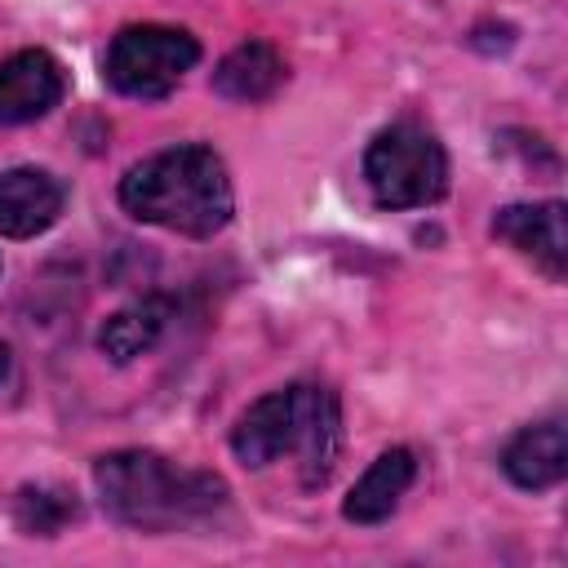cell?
Returning a JSON list of instances; mask_svg holds the SVG:
<instances>
[{
    "instance_id": "obj_9",
    "label": "cell",
    "mask_w": 568,
    "mask_h": 568,
    "mask_svg": "<svg viewBox=\"0 0 568 568\" xmlns=\"http://www.w3.org/2000/svg\"><path fill=\"white\" fill-rule=\"evenodd\" d=\"M62 213V186L44 169H9L0 173V235L27 240L53 226Z\"/></svg>"
},
{
    "instance_id": "obj_13",
    "label": "cell",
    "mask_w": 568,
    "mask_h": 568,
    "mask_svg": "<svg viewBox=\"0 0 568 568\" xmlns=\"http://www.w3.org/2000/svg\"><path fill=\"white\" fill-rule=\"evenodd\" d=\"M169 324V302L164 297H142L133 306H120L102 328H98V346L111 364H129L138 355H146L160 333Z\"/></svg>"
},
{
    "instance_id": "obj_14",
    "label": "cell",
    "mask_w": 568,
    "mask_h": 568,
    "mask_svg": "<svg viewBox=\"0 0 568 568\" xmlns=\"http://www.w3.org/2000/svg\"><path fill=\"white\" fill-rule=\"evenodd\" d=\"M13 519L31 537H53L67 519H75V497H67L58 488H22L13 501Z\"/></svg>"
},
{
    "instance_id": "obj_11",
    "label": "cell",
    "mask_w": 568,
    "mask_h": 568,
    "mask_svg": "<svg viewBox=\"0 0 568 568\" xmlns=\"http://www.w3.org/2000/svg\"><path fill=\"white\" fill-rule=\"evenodd\" d=\"M413 475H417L413 453H408V448H386V453L355 479V488H351L346 501H342V515H346L351 524H382V519H390L395 506H399V497L408 493Z\"/></svg>"
},
{
    "instance_id": "obj_5",
    "label": "cell",
    "mask_w": 568,
    "mask_h": 568,
    "mask_svg": "<svg viewBox=\"0 0 568 568\" xmlns=\"http://www.w3.org/2000/svg\"><path fill=\"white\" fill-rule=\"evenodd\" d=\"M493 235L506 240L515 253H524L546 280H564L568 275V231H564V204L546 200V204H506L493 217Z\"/></svg>"
},
{
    "instance_id": "obj_1",
    "label": "cell",
    "mask_w": 568,
    "mask_h": 568,
    "mask_svg": "<svg viewBox=\"0 0 568 568\" xmlns=\"http://www.w3.org/2000/svg\"><path fill=\"white\" fill-rule=\"evenodd\" d=\"M120 204L138 222H151L191 240H209L231 222L235 191L222 155L213 146L186 142L133 164L120 178Z\"/></svg>"
},
{
    "instance_id": "obj_2",
    "label": "cell",
    "mask_w": 568,
    "mask_h": 568,
    "mask_svg": "<svg viewBox=\"0 0 568 568\" xmlns=\"http://www.w3.org/2000/svg\"><path fill=\"white\" fill-rule=\"evenodd\" d=\"M93 484H98L106 515L142 532L186 528L226 506V484L217 475L182 470L169 457L146 453V448H120V453L98 457Z\"/></svg>"
},
{
    "instance_id": "obj_3",
    "label": "cell",
    "mask_w": 568,
    "mask_h": 568,
    "mask_svg": "<svg viewBox=\"0 0 568 568\" xmlns=\"http://www.w3.org/2000/svg\"><path fill=\"white\" fill-rule=\"evenodd\" d=\"M364 182L382 209H422L435 204L448 186V155L413 120L382 129L364 151Z\"/></svg>"
},
{
    "instance_id": "obj_12",
    "label": "cell",
    "mask_w": 568,
    "mask_h": 568,
    "mask_svg": "<svg viewBox=\"0 0 568 568\" xmlns=\"http://www.w3.org/2000/svg\"><path fill=\"white\" fill-rule=\"evenodd\" d=\"M284 80V62L280 53L266 44V40H244L235 44L217 71H213V89L231 102H257V98H271Z\"/></svg>"
},
{
    "instance_id": "obj_10",
    "label": "cell",
    "mask_w": 568,
    "mask_h": 568,
    "mask_svg": "<svg viewBox=\"0 0 568 568\" xmlns=\"http://www.w3.org/2000/svg\"><path fill=\"white\" fill-rule=\"evenodd\" d=\"M501 470L519 484V488H555L564 475H568V435H564V422L550 417V422H537V426H524L506 453H501Z\"/></svg>"
},
{
    "instance_id": "obj_7",
    "label": "cell",
    "mask_w": 568,
    "mask_h": 568,
    "mask_svg": "<svg viewBox=\"0 0 568 568\" xmlns=\"http://www.w3.org/2000/svg\"><path fill=\"white\" fill-rule=\"evenodd\" d=\"M62 102V67L44 49H22L0 62V124H27Z\"/></svg>"
},
{
    "instance_id": "obj_4",
    "label": "cell",
    "mask_w": 568,
    "mask_h": 568,
    "mask_svg": "<svg viewBox=\"0 0 568 568\" xmlns=\"http://www.w3.org/2000/svg\"><path fill=\"white\" fill-rule=\"evenodd\" d=\"M200 62V44L182 27H160V22H138L124 27L111 49H106V84L124 98H169L178 80Z\"/></svg>"
},
{
    "instance_id": "obj_6",
    "label": "cell",
    "mask_w": 568,
    "mask_h": 568,
    "mask_svg": "<svg viewBox=\"0 0 568 568\" xmlns=\"http://www.w3.org/2000/svg\"><path fill=\"white\" fill-rule=\"evenodd\" d=\"M342 453V408L337 395L328 386L315 382H297V470H302V488H324L333 466Z\"/></svg>"
},
{
    "instance_id": "obj_15",
    "label": "cell",
    "mask_w": 568,
    "mask_h": 568,
    "mask_svg": "<svg viewBox=\"0 0 568 568\" xmlns=\"http://www.w3.org/2000/svg\"><path fill=\"white\" fill-rule=\"evenodd\" d=\"M4 377H9V346L0 342V382H4Z\"/></svg>"
},
{
    "instance_id": "obj_8",
    "label": "cell",
    "mask_w": 568,
    "mask_h": 568,
    "mask_svg": "<svg viewBox=\"0 0 568 568\" xmlns=\"http://www.w3.org/2000/svg\"><path fill=\"white\" fill-rule=\"evenodd\" d=\"M297 444V382L248 404L231 430V448L244 466H271Z\"/></svg>"
}]
</instances>
